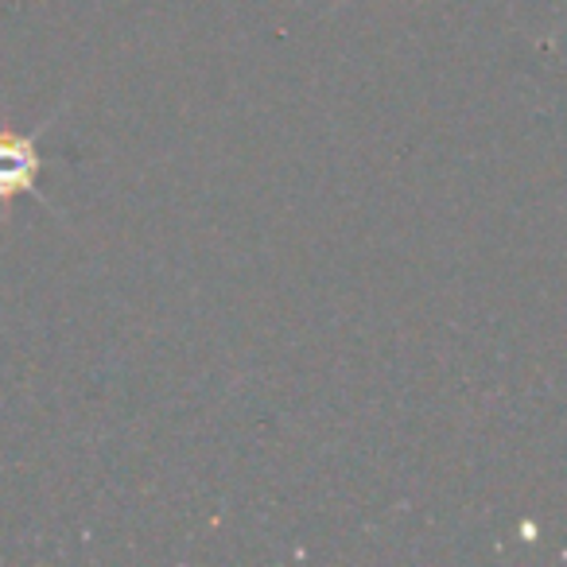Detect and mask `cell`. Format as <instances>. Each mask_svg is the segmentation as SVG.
I'll use <instances>...</instances> for the list:
<instances>
[{"label":"cell","mask_w":567,"mask_h":567,"mask_svg":"<svg viewBox=\"0 0 567 567\" xmlns=\"http://www.w3.org/2000/svg\"><path fill=\"white\" fill-rule=\"evenodd\" d=\"M35 167H40V156L32 152V144L0 136V198H9L12 190L24 187V179L35 172Z\"/></svg>","instance_id":"6da1fadb"}]
</instances>
